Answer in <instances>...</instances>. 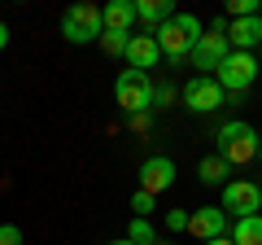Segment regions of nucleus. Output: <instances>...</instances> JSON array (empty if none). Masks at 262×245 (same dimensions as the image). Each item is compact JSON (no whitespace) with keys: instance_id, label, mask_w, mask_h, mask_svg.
<instances>
[{"instance_id":"obj_1","label":"nucleus","mask_w":262,"mask_h":245,"mask_svg":"<svg viewBox=\"0 0 262 245\" xmlns=\"http://www.w3.org/2000/svg\"><path fill=\"white\" fill-rule=\"evenodd\" d=\"M201 35H206V31H201V18H196V13H175L170 22H162V27L153 31V39H158V48H162L166 62H184L196 48Z\"/></svg>"},{"instance_id":"obj_2","label":"nucleus","mask_w":262,"mask_h":245,"mask_svg":"<svg viewBox=\"0 0 262 245\" xmlns=\"http://www.w3.org/2000/svg\"><path fill=\"white\" fill-rule=\"evenodd\" d=\"M214 140H219V158L227 162V167H245V162L258 153V132H253L245 118H232V122H223L214 132Z\"/></svg>"},{"instance_id":"obj_3","label":"nucleus","mask_w":262,"mask_h":245,"mask_svg":"<svg viewBox=\"0 0 262 245\" xmlns=\"http://www.w3.org/2000/svg\"><path fill=\"white\" fill-rule=\"evenodd\" d=\"M114 96H118V105L127 110V118H136V114H149L153 110V79L144 75V70H122L118 79H114Z\"/></svg>"},{"instance_id":"obj_4","label":"nucleus","mask_w":262,"mask_h":245,"mask_svg":"<svg viewBox=\"0 0 262 245\" xmlns=\"http://www.w3.org/2000/svg\"><path fill=\"white\" fill-rule=\"evenodd\" d=\"M105 22H101V9L96 5H70V9L61 13V35L70 39V44H92V39H101Z\"/></svg>"},{"instance_id":"obj_5","label":"nucleus","mask_w":262,"mask_h":245,"mask_svg":"<svg viewBox=\"0 0 262 245\" xmlns=\"http://www.w3.org/2000/svg\"><path fill=\"white\" fill-rule=\"evenodd\" d=\"M253 79H258V57L253 53H227V62L214 70V84L223 88V92H249Z\"/></svg>"},{"instance_id":"obj_6","label":"nucleus","mask_w":262,"mask_h":245,"mask_svg":"<svg viewBox=\"0 0 262 245\" xmlns=\"http://www.w3.org/2000/svg\"><path fill=\"white\" fill-rule=\"evenodd\" d=\"M262 210V193L258 184L249 179H227L223 184V215H236V219H249Z\"/></svg>"},{"instance_id":"obj_7","label":"nucleus","mask_w":262,"mask_h":245,"mask_svg":"<svg viewBox=\"0 0 262 245\" xmlns=\"http://www.w3.org/2000/svg\"><path fill=\"white\" fill-rule=\"evenodd\" d=\"M223 88L214 84V75H196V79H188L184 84V105L192 114H214L219 105H223Z\"/></svg>"},{"instance_id":"obj_8","label":"nucleus","mask_w":262,"mask_h":245,"mask_svg":"<svg viewBox=\"0 0 262 245\" xmlns=\"http://www.w3.org/2000/svg\"><path fill=\"white\" fill-rule=\"evenodd\" d=\"M227 53H232V44H227V35H214V31H206V35L196 39V48L188 57H192V66L206 75V70H219L227 62Z\"/></svg>"},{"instance_id":"obj_9","label":"nucleus","mask_w":262,"mask_h":245,"mask_svg":"<svg viewBox=\"0 0 262 245\" xmlns=\"http://www.w3.org/2000/svg\"><path fill=\"white\" fill-rule=\"evenodd\" d=\"M188 232H192L201 245L227 236V215H223V206H201V210H192V215H188Z\"/></svg>"},{"instance_id":"obj_10","label":"nucleus","mask_w":262,"mask_h":245,"mask_svg":"<svg viewBox=\"0 0 262 245\" xmlns=\"http://www.w3.org/2000/svg\"><path fill=\"white\" fill-rule=\"evenodd\" d=\"M170 184H175V162L170 158H162V153H153V158H144L140 162V189L144 193H166Z\"/></svg>"},{"instance_id":"obj_11","label":"nucleus","mask_w":262,"mask_h":245,"mask_svg":"<svg viewBox=\"0 0 262 245\" xmlns=\"http://www.w3.org/2000/svg\"><path fill=\"white\" fill-rule=\"evenodd\" d=\"M227 44H232V53H253V48L262 44V13L236 18L232 27H227Z\"/></svg>"},{"instance_id":"obj_12","label":"nucleus","mask_w":262,"mask_h":245,"mask_svg":"<svg viewBox=\"0 0 262 245\" xmlns=\"http://www.w3.org/2000/svg\"><path fill=\"white\" fill-rule=\"evenodd\" d=\"M122 57H127L131 70H144V75H149V70L162 62V48H158V39H153V35H131Z\"/></svg>"},{"instance_id":"obj_13","label":"nucleus","mask_w":262,"mask_h":245,"mask_svg":"<svg viewBox=\"0 0 262 245\" xmlns=\"http://www.w3.org/2000/svg\"><path fill=\"white\" fill-rule=\"evenodd\" d=\"M105 31H118V35H131V22H136V0H110L101 9Z\"/></svg>"},{"instance_id":"obj_14","label":"nucleus","mask_w":262,"mask_h":245,"mask_svg":"<svg viewBox=\"0 0 262 245\" xmlns=\"http://www.w3.org/2000/svg\"><path fill=\"white\" fill-rule=\"evenodd\" d=\"M170 18H175V5H170V0H136V22H144L149 35Z\"/></svg>"},{"instance_id":"obj_15","label":"nucleus","mask_w":262,"mask_h":245,"mask_svg":"<svg viewBox=\"0 0 262 245\" xmlns=\"http://www.w3.org/2000/svg\"><path fill=\"white\" fill-rule=\"evenodd\" d=\"M227 175H232V167H227L219 153H210V158L196 162V179H201V184H227Z\"/></svg>"},{"instance_id":"obj_16","label":"nucleus","mask_w":262,"mask_h":245,"mask_svg":"<svg viewBox=\"0 0 262 245\" xmlns=\"http://www.w3.org/2000/svg\"><path fill=\"white\" fill-rule=\"evenodd\" d=\"M232 241H236V245H262V215L236 219V228H232Z\"/></svg>"},{"instance_id":"obj_17","label":"nucleus","mask_w":262,"mask_h":245,"mask_svg":"<svg viewBox=\"0 0 262 245\" xmlns=\"http://www.w3.org/2000/svg\"><path fill=\"white\" fill-rule=\"evenodd\" d=\"M131 245H158V228L149 219H131V232H127Z\"/></svg>"},{"instance_id":"obj_18","label":"nucleus","mask_w":262,"mask_h":245,"mask_svg":"<svg viewBox=\"0 0 262 245\" xmlns=\"http://www.w3.org/2000/svg\"><path fill=\"white\" fill-rule=\"evenodd\" d=\"M127 39H131V35H118V31H101V48H105L110 57H122V53H127Z\"/></svg>"},{"instance_id":"obj_19","label":"nucleus","mask_w":262,"mask_h":245,"mask_svg":"<svg viewBox=\"0 0 262 245\" xmlns=\"http://www.w3.org/2000/svg\"><path fill=\"white\" fill-rule=\"evenodd\" d=\"M170 101H175V84H170V79L166 84H153V110H166Z\"/></svg>"},{"instance_id":"obj_20","label":"nucleus","mask_w":262,"mask_h":245,"mask_svg":"<svg viewBox=\"0 0 262 245\" xmlns=\"http://www.w3.org/2000/svg\"><path fill=\"white\" fill-rule=\"evenodd\" d=\"M131 210H136V219H149L153 215V193H136V197H131Z\"/></svg>"},{"instance_id":"obj_21","label":"nucleus","mask_w":262,"mask_h":245,"mask_svg":"<svg viewBox=\"0 0 262 245\" xmlns=\"http://www.w3.org/2000/svg\"><path fill=\"white\" fill-rule=\"evenodd\" d=\"M166 232H188V210H166Z\"/></svg>"},{"instance_id":"obj_22","label":"nucleus","mask_w":262,"mask_h":245,"mask_svg":"<svg viewBox=\"0 0 262 245\" xmlns=\"http://www.w3.org/2000/svg\"><path fill=\"white\" fill-rule=\"evenodd\" d=\"M0 245H22V228L18 223H0Z\"/></svg>"},{"instance_id":"obj_23","label":"nucleus","mask_w":262,"mask_h":245,"mask_svg":"<svg viewBox=\"0 0 262 245\" xmlns=\"http://www.w3.org/2000/svg\"><path fill=\"white\" fill-rule=\"evenodd\" d=\"M9 44V27H5V22H0V48Z\"/></svg>"},{"instance_id":"obj_24","label":"nucleus","mask_w":262,"mask_h":245,"mask_svg":"<svg viewBox=\"0 0 262 245\" xmlns=\"http://www.w3.org/2000/svg\"><path fill=\"white\" fill-rule=\"evenodd\" d=\"M206 245H236L232 236H219V241H206Z\"/></svg>"},{"instance_id":"obj_25","label":"nucleus","mask_w":262,"mask_h":245,"mask_svg":"<svg viewBox=\"0 0 262 245\" xmlns=\"http://www.w3.org/2000/svg\"><path fill=\"white\" fill-rule=\"evenodd\" d=\"M105 245H131V241H127V236H122V241H105Z\"/></svg>"},{"instance_id":"obj_26","label":"nucleus","mask_w":262,"mask_h":245,"mask_svg":"<svg viewBox=\"0 0 262 245\" xmlns=\"http://www.w3.org/2000/svg\"><path fill=\"white\" fill-rule=\"evenodd\" d=\"M258 193H262V184H258Z\"/></svg>"},{"instance_id":"obj_27","label":"nucleus","mask_w":262,"mask_h":245,"mask_svg":"<svg viewBox=\"0 0 262 245\" xmlns=\"http://www.w3.org/2000/svg\"><path fill=\"white\" fill-rule=\"evenodd\" d=\"M258 153H262V145H258Z\"/></svg>"},{"instance_id":"obj_28","label":"nucleus","mask_w":262,"mask_h":245,"mask_svg":"<svg viewBox=\"0 0 262 245\" xmlns=\"http://www.w3.org/2000/svg\"><path fill=\"white\" fill-rule=\"evenodd\" d=\"M258 48H262V44H258Z\"/></svg>"}]
</instances>
